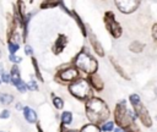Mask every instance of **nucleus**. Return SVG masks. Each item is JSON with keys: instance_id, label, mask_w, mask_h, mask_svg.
Masks as SVG:
<instances>
[{"instance_id": "1", "label": "nucleus", "mask_w": 157, "mask_h": 132, "mask_svg": "<svg viewBox=\"0 0 157 132\" xmlns=\"http://www.w3.org/2000/svg\"><path fill=\"white\" fill-rule=\"evenodd\" d=\"M136 120V114L132 109L128 108L125 99H121L115 104L113 111V121L115 126L123 128L125 132H141V128L139 127Z\"/></svg>"}, {"instance_id": "2", "label": "nucleus", "mask_w": 157, "mask_h": 132, "mask_svg": "<svg viewBox=\"0 0 157 132\" xmlns=\"http://www.w3.org/2000/svg\"><path fill=\"white\" fill-rule=\"evenodd\" d=\"M85 115L90 123L101 127L104 122L109 121L110 109L102 98L92 97L85 103Z\"/></svg>"}, {"instance_id": "3", "label": "nucleus", "mask_w": 157, "mask_h": 132, "mask_svg": "<svg viewBox=\"0 0 157 132\" xmlns=\"http://www.w3.org/2000/svg\"><path fill=\"white\" fill-rule=\"evenodd\" d=\"M72 66H75L81 73H85L86 76H91L97 73L98 71V61L93 55L90 53V50L83 46L71 60L70 62Z\"/></svg>"}, {"instance_id": "4", "label": "nucleus", "mask_w": 157, "mask_h": 132, "mask_svg": "<svg viewBox=\"0 0 157 132\" xmlns=\"http://www.w3.org/2000/svg\"><path fill=\"white\" fill-rule=\"evenodd\" d=\"M67 90H69V93L75 99L80 100V101H83V103H86L88 99H91L92 97H94L93 95V92L94 90L92 89V87L88 83V81H87L86 77L85 78L81 77L77 81H75L74 83H71L67 87Z\"/></svg>"}, {"instance_id": "5", "label": "nucleus", "mask_w": 157, "mask_h": 132, "mask_svg": "<svg viewBox=\"0 0 157 132\" xmlns=\"http://www.w3.org/2000/svg\"><path fill=\"white\" fill-rule=\"evenodd\" d=\"M78 78H81V72L75 66H72L71 64L58 67V70L54 75V81L56 83L63 84V86H67V87L71 83H74L75 81H77Z\"/></svg>"}, {"instance_id": "6", "label": "nucleus", "mask_w": 157, "mask_h": 132, "mask_svg": "<svg viewBox=\"0 0 157 132\" xmlns=\"http://www.w3.org/2000/svg\"><path fill=\"white\" fill-rule=\"evenodd\" d=\"M103 23L105 29L108 31V33L114 38V39H119L123 35V27L121 24L117 21L115 15L113 11L107 10L103 15Z\"/></svg>"}, {"instance_id": "7", "label": "nucleus", "mask_w": 157, "mask_h": 132, "mask_svg": "<svg viewBox=\"0 0 157 132\" xmlns=\"http://www.w3.org/2000/svg\"><path fill=\"white\" fill-rule=\"evenodd\" d=\"M132 110H134V112L136 114V117H137V119L140 120V122L142 123V126H145L146 128H150V127L152 126V123H153L152 117H151L148 110L146 109V106L144 105L142 101H140L139 104L134 105V106H132Z\"/></svg>"}, {"instance_id": "8", "label": "nucleus", "mask_w": 157, "mask_h": 132, "mask_svg": "<svg viewBox=\"0 0 157 132\" xmlns=\"http://www.w3.org/2000/svg\"><path fill=\"white\" fill-rule=\"evenodd\" d=\"M114 4L117 6V9L121 13L129 15V13L135 12L139 9V6H140L141 2L139 0H115Z\"/></svg>"}, {"instance_id": "9", "label": "nucleus", "mask_w": 157, "mask_h": 132, "mask_svg": "<svg viewBox=\"0 0 157 132\" xmlns=\"http://www.w3.org/2000/svg\"><path fill=\"white\" fill-rule=\"evenodd\" d=\"M67 42H69L67 37L63 33H59L56 39L53 43V46H52V51L54 53V55H60L65 50V48L67 45Z\"/></svg>"}, {"instance_id": "10", "label": "nucleus", "mask_w": 157, "mask_h": 132, "mask_svg": "<svg viewBox=\"0 0 157 132\" xmlns=\"http://www.w3.org/2000/svg\"><path fill=\"white\" fill-rule=\"evenodd\" d=\"M87 38H88V40H90V43H91V46H92V49H93V51L98 55V56H101V57H103L104 56V49H103V45H102V43L98 40V38L96 37V34L88 28V31H87Z\"/></svg>"}, {"instance_id": "11", "label": "nucleus", "mask_w": 157, "mask_h": 132, "mask_svg": "<svg viewBox=\"0 0 157 132\" xmlns=\"http://www.w3.org/2000/svg\"><path fill=\"white\" fill-rule=\"evenodd\" d=\"M88 83L91 84L92 89L94 92H102L104 89V82L102 79V77L98 75V73H94V75H91V76H87L86 77Z\"/></svg>"}, {"instance_id": "12", "label": "nucleus", "mask_w": 157, "mask_h": 132, "mask_svg": "<svg viewBox=\"0 0 157 132\" xmlns=\"http://www.w3.org/2000/svg\"><path fill=\"white\" fill-rule=\"evenodd\" d=\"M70 16H71V17L74 18V21L76 22V24H77V27H78V29H80L81 34H82L83 37H86V38H87V31H88V27L86 26V23L83 22V20L80 17V15H78L75 10H71Z\"/></svg>"}, {"instance_id": "13", "label": "nucleus", "mask_w": 157, "mask_h": 132, "mask_svg": "<svg viewBox=\"0 0 157 132\" xmlns=\"http://www.w3.org/2000/svg\"><path fill=\"white\" fill-rule=\"evenodd\" d=\"M23 117H25V120L28 122V123H37L38 122V115H37V112L32 109V108H29V106H25V109H23Z\"/></svg>"}, {"instance_id": "14", "label": "nucleus", "mask_w": 157, "mask_h": 132, "mask_svg": "<svg viewBox=\"0 0 157 132\" xmlns=\"http://www.w3.org/2000/svg\"><path fill=\"white\" fill-rule=\"evenodd\" d=\"M109 61H110V64L113 65L114 70L118 72V75H119L120 77H123V78H124V79H126V81H130L129 75H128V73L124 71V68H123V67L117 62V60H115V59H113V56H110V57H109Z\"/></svg>"}, {"instance_id": "15", "label": "nucleus", "mask_w": 157, "mask_h": 132, "mask_svg": "<svg viewBox=\"0 0 157 132\" xmlns=\"http://www.w3.org/2000/svg\"><path fill=\"white\" fill-rule=\"evenodd\" d=\"M31 62H32V66H33V70H34V77L39 81V82H44V78H43V75H42V71L39 68V65H38V61L37 59L33 56H31Z\"/></svg>"}, {"instance_id": "16", "label": "nucleus", "mask_w": 157, "mask_h": 132, "mask_svg": "<svg viewBox=\"0 0 157 132\" xmlns=\"http://www.w3.org/2000/svg\"><path fill=\"white\" fill-rule=\"evenodd\" d=\"M10 76H11V83L15 84L16 82H18L21 78V72H20V67L18 65H12L11 68H10Z\"/></svg>"}, {"instance_id": "17", "label": "nucleus", "mask_w": 157, "mask_h": 132, "mask_svg": "<svg viewBox=\"0 0 157 132\" xmlns=\"http://www.w3.org/2000/svg\"><path fill=\"white\" fill-rule=\"evenodd\" d=\"M72 119H74L72 112H71V111H67V110H66V111H63L61 115H60V121H61V123L65 125V126L71 125Z\"/></svg>"}, {"instance_id": "18", "label": "nucleus", "mask_w": 157, "mask_h": 132, "mask_svg": "<svg viewBox=\"0 0 157 132\" xmlns=\"http://www.w3.org/2000/svg\"><path fill=\"white\" fill-rule=\"evenodd\" d=\"M144 46H145L144 43H141V42H139V40H134V42L130 43V45H129V50L132 51V53L139 54V53H141V51L144 50Z\"/></svg>"}, {"instance_id": "19", "label": "nucleus", "mask_w": 157, "mask_h": 132, "mask_svg": "<svg viewBox=\"0 0 157 132\" xmlns=\"http://www.w3.org/2000/svg\"><path fill=\"white\" fill-rule=\"evenodd\" d=\"M13 103V95L10 93H0V104L1 105H10Z\"/></svg>"}, {"instance_id": "20", "label": "nucleus", "mask_w": 157, "mask_h": 132, "mask_svg": "<svg viewBox=\"0 0 157 132\" xmlns=\"http://www.w3.org/2000/svg\"><path fill=\"white\" fill-rule=\"evenodd\" d=\"M78 132H102V131H101V127L99 126H96V125L88 122V123H85L78 130Z\"/></svg>"}, {"instance_id": "21", "label": "nucleus", "mask_w": 157, "mask_h": 132, "mask_svg": "<svg viewBox=\"0 0 157 132\" xmlns=\"http://www.w3.org/2000/svg\"><path fill=\"white\" fill-rule=\"evenodd\" d=\"M52 103L56 110H61L64 108V99L61 97L55 95L54 93H52Z\"/></svg>"}, {"instance_id": "22", "label": "nucleus", "mask_w": 157, "mask_h": 132, "mask_svg": "<svg viewBox=\"0 0 157 132\" xmlns=\"http://www.w3.org/2000/svg\"><path fill=\"white\" fill-rule=\"evenodd\" d=\"M7 49H9L10 55H16V53L20 50V44L17 42L7 40Z\"/></svg>"}, {"instance_id": "23", "label": "nucleus", "mask_w": 157, "mask_h": 132, "mask_svg": "<svg viewBox=\"0 0 157 132\" xmlns=\"http://www.w3.org/2000/svg\"><path fill=\"white\" fill-rule=\"evenodd\" d=\"M115 130V123L114 121H107L101 126V131L102 132H113Z\"/></svg>"}, {"instance_id": "24", "label": "nucleus", "mask_w": 157, "mask_h": 132, "mask_svg": "<svg viewBox=\"0 0 157 132\" xmlns=\"http://www.w3.org/2000/svg\"><path fill=\"white\" fill-rule=\"evenodd\" d=\"M55 6H60V1H43V2H40V9L42 10L53 9Z\"/></svg>"}, {"instance_id": "25", "label": "nucleus", "mask_w": 157, "mask_h": 132, "mask_svg": "<svg viewBox=\"0 0 157 132\" xmlns=\"http://www.w3.org/2000/svg\"><path fill=\"white\" fill-rule=\"evenodd\" d=\"M27 89H28V90H32V92H37V90L39 89L38 83H37V81L34 79V77H31V79L27 82Z\"/></svg>"}, {"instance_id": "26", "label": "nucleus", "mask_w": 157, "mask_h": 132, "mask_svg": "<svg viewBox=\"0 0 157 132\" xmlns=\"http://www.w3.org/2000/svg\"><path fill=\"white\" fill-rule=\"evenodd\" d=\"M13 86H15V88H16L20 93H26V92L28 90V89H27V83H25L22 79H20L18 82H16Z\"/></svg>"}, {"instance_id": "27", "label": "nucleus", "mask_w": 157, "mask_h": 132, "mask_svg": "<svg viewBox=\"0 0 157 132\" xmlns=\"http://www.w3.org/2000/svg\"><path fill=\"white\" fill-rule=\"evenodd\" d=\"M129 101H130L131 106H134V105H136V104H139L141 101V98H140V95L137 93H131L129 95Z\"/></svg>"}, {"instance_id": "28", "label": "nucleus", "mask_w": 157, "mask_h": 132, "mask_svg": "<svg viewBox=\"0 0 157 132\" xmlns=\"http://www.w3.org/2000/svg\"><path fill=\"white\" fill-rule=\"evenodd\" d=\"M9 60L12 62V65H18L20 62H22V57L17 55H9Z\"/></svg>"}, {"instance_id": "29", "label": "nucleus", "mask_w": 157, "mask_h": 132, "mask_svg": "<svg viewBox=\"0 0 157 132\" xmlns=\"http://www.w3.org/2000/svg\"><path fill=\"white\" fill-rule=\"evenodd\" d=\"M151 35H152L155 43L157 44V22L152 24V28H151Z\"/></svg>"}, {"instance_id": "30", "label": "nucleus", "mask_w": 157, "mask_h": 132, "mask_svg": "<svg viewBox=\"0 0 157 132\" xmlns=\"http://www.w3.org/2000/svg\"><path fill=\"white\" fill-rule=\"evenodd\" d=\"M1 77V82L2 83H6V84H9V83H11V76H10V73H7V72H5L2 76H0Z\"/></svg>"}, {"instance_id": "31", "label": "nucleus", "mask_w": 157, "mask_h": 132, "mask_svg": "<svg viewBox=\"0 0 157 132\" xmlns=\"http://www.w3.org/2000/svg\"><path fill=\"white\" fill-rule=\"evenodd\" d=\"M10 115H11L10 110H9V109H4V110L0 112V119H1V120H6V119L10 117Z\"/></svg>"}, {"instance_id": "32", "label": "nucleus", "mask_w": 157, "mask_h": 132, "mask_svg": "<svg viewBox=\"0 0 157 132\" xmlns=\"http://www.w3.org/2000/svg\"><path fill=\"white\" fill-rule=\"evenodd\" d=\"M25 55L27 56H33V49L31 45L28 44H25Z\"/></svg>"}, {"instance_id": "33", "label": "nucleus", "mask_w": 157, "mask_h": 132, "mask_svg": "<svg viewBox=\"0 0 157 132\" xmlns=\"http://www.w3.org/2000/svg\"><path fill=\"white\" fill-rule=\"evenodd\" d=\"M15 108H16V110H20V111H23V109H25V105H23L22 103H20V101H17V103L15 104Z\"/></svg>"}, {"instance_id": "34", "label": "nucleus", "mask_w": 157, "mask_h": 132, "mask_svg": "<svg viewBox=\"0 0 157 132\" xmlns=\"http://www.w3.org/2000/svg\"><path fill=\"white\" fill-rule=\"evenodd\" d=\"M5 73V67H4V65L0 62V76H2Z\"/></svg>"}, {"instance_id": "35", "label": "nucleus", "mask_w": 157, "mask_h": 132, "mask_svg": "<svg viewBox=\"0 0 157 132\" xmlns=\"http://www.w3.org/2000/svg\"><path fill=\"white\" fill-rule=\"evenodd\" d=\"M36 127H37V131H38V132H44V131H43V128H42V126H40V123H39V122H37V123H36Z\"/></svg>"}, {"instance_id": "36", "label": "nucleus", "mask_w": 157, "mask_h": 132, "mask_svg": "<svg viewBox=\"0 0 157 132\" xmlns=\"http://www.w3.org/2000/svg\"><path fill=\"white\" fill-rule=\"evenodd\" d=\"M113 132H125L123 128H119V127H115V130L113 131Z\"/></svg>"}, {"instance_id": "37", "label": "nucleus", "mask_w": 157, "mask_h": 132, "mask_svg": "<svg viewBox=\"0 0 157 132\" xmlns=\"http://www.w3.org/2000/svg\"><path fill=\"white\" fill-rule=\"evenodd\" d=\"M67 132H78V131H75V130H67Z\"/></svg>"}, {"instance_id": "38", "label": "nucleus", "mask_w": 157, "mask_h": 132, "mask_svg": "<svg viewBox=\"0 0 157 132\" xmlns=\"http://www.w3.org/2000/svg\"><path fill=\"white\" fill-rule=\"evenodd\" d=\"M155 94H156V95H157V87H156V88H155Z\"/></svg>"}, {"instance_id": "39", "label": "nucleus", "mask_w": 157, "mask_h": 132, "mask_svg": "<svg viewBox=\"0 0 157 132\" xmlns=\"http://www.w3.org/2000/svg\"><path fill=\"white\" fill-rule=\"evenodd\" d=\"M1 55H2V54H1V50H0V59H1Z\"/></svg>"}, {"instance_id": "40", "label": "nucleus", "mask_w": 157, "mask_h": 132, "mask_svg": "<svg viewBox=\"0 0 157 132\" xmlns=\"http://www.w3.org/2000/svg\"><path fill=\"white\" fill-rule=\"evenodd\" d=\"M1 83H2V82H1V78H0V84H1Z\"/></svg>"}, {"instance_id": "41", "label": "nucleus", "mask_w": 157, "mask_h": 132, "mask_svg": "<svg viewBox=\"0 0 157 132\" xmlns=\"http://www.w3.org/2000/svg\"><path fill=\"white\" fill-rule=\"evenodd\" d=\"M156 120H157V115H156Z\"/></svg>"}, {"instance_id": "42", "label": "nucleus", "mask_w": 157, "mask_h": 132, "mask_svg": "<svg viewBox=\"0 0 157 132\" xmlns=\"http://www.w3.org/2000/svg\"><path fill=\"white\" fill-rule=\"evenodd\" d=\"M0 132H2V131H0Z\"/></svg>"}]
</instances>
